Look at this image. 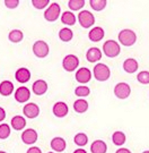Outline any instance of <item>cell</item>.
Returning <instances> with one entry per match:
<instances>
[{
	"label": "cell",
	"mask_w": 149,
	"mask_h": 153,
	"mask_svg": "<svg viewBox=\"0 0 149 153\" xmlns=\"http://www.w3.org/2000/svg\"><path fill=\"white\" fill-rule=\"evenodd\" d=\"M68 111H69V108H68V104L66 102L59 101V102L54 103V105H53V115L59 117V118H62V117L67 116Z\"/></svg>",
	"instance_id": "13"
},
{
	"label": "cell",
	"mask_w": 149,
	"mask_h": 153,
	"mask_svg": "<svg viewBox=\"0 0 149 153\" xmlns=\"http://www.w3.org/2000/svg\"><path fill=\"white\" fill-rule=\"evenodd\" d=\"M29 98H31V91L26 86H21L19 88H17L16 92H15V99L19 103L27 102Z\"/></svg>",
	"instance_id": "11"
},
{
	"label": "cell",
	"mask_w": 149,
	"mask_h": 153,
	"mask_svg": "<svg viewBox=\"0 0 149 153\" xmlns=\"http://www.w3.org/2000/svg\"><path fill=\"white\" fill-rule=\"evenodd\" d=\"M14 92V84L10 81H4L0 83V94L2 97H9Z\"/></svg>",
	"instance_id": "21"
},
{
	"label": "cell",
	"mask_w": 149,
	"mask_h": 153,
	"mask_svg": "<svg viewBox=\"0 0 149 153\" xmlns=\"http://www.w3.org/2000/svg\"><path fill=\"white\" fill-rule=\"evenodd\" d=\"M103 52L105 53V56H107L110 58H115L121 52L120 44L114 40H107L103 44Z\"/></svg>",
	"instance_id": "1"
},
{
	"label": "cell",
	"mask_w": 149,
	"mask_h": 153,
	"mask_svg": "<svg viewBox=\"0 0 149 153\" xmlns=\"http://www.w3.org/2000/svg\"><path fill=\"white\" fill-rule=\"evenodd\" d=\"M61 13V7L57 2H52L48 7V9L44 11V18L48 22H54L57 21Z\"/></svg>",
	"instance_id": "4"
},
{
	"label": "cell",
	"mask_w": 149,
	"mask_h": 153,
	"mask_svg": "<svg viewBox=\"0 0 149 153\" xmlns=\"http://www.w3.org/2000/svg\"><path fill=\"white\" fill-rule=\"evenodd\" d=\"M0 153H7V152H5V151H0Z\"/></svg>",
	"instance_id": "40"
},
{
	"label": "cell",
	"mask_w": 149,
	"mask_h": 153,
	"mask_svg": "<svg viewBox=\"0 0 149 153\" xmlns=\"http://www.w3.org/2000/svg\"><path fill=\"white\" fill-rule=\"evenodd\" d=\"M138 61L133 59V58H129L123 62V69L129 74H132L136 71H138Z\"/></svg>",
	"instance_id": "22"
},
{
	"label": "cell",
	"mask_w": 149,
	"mask_h": 153,
	"mask_svg": "<svg viewBox=\"0 0 149 153\" xmlns=\"http://www.w3.org/2000/svg\"><path fill=\"white\" fill-rule=\"evenodd\" d=\"M8 39L12 43H18L24 39V33L21 30H12L8 34Z\"/></svg>",
	"instance_id": "25"
},
{
	"label": "cell",
	"mask_w": 149,
	"mask_h": 153,
	"mask_svg": "<svg viewBox=\"0 0 149 153\" xmlns=\"http://www.w3.org/2000/svg\"><path fill=\"white\" fill-rule=\"evenodd\" d=\"M119 41H120V43H122L126 47H131V45L136 43L137 35L131 30L124 28V30H122L121 32L119 33Z\"/></svg>",
	"instance_id": "3"
},
{
	"label": "cell",
	"mask_w": 149,
	"mask_h": 153,
	"mask_svg": "<svg viewBox=\"0 0 149 153\" xmlns=\"http://www.w3.org/2000/svg\"><path fill=\"white\" fill-rule=\"evenodd\" d=\"M48 153H54V152H48Z\"/></svg>",
	"instance_id": "42"
},
{
	"label": "cell",
	"mask_w": 149,
	"mask_h": 153,
	"mask_svg": "<svg viewBox=\"0 0 149 153\" xmlns=\"http://www.w3.org/2000/svg\"><path fill=\"white\" fill-rule=\"evenodd\" d=\"M85 6V0H70L68 2V7L71 10H79Z\"/></svg>",
	"instance_id": "30"
},
{
	"label": "cell",
	"mask_w": 149,
	"mask_h": 153,
	"mask_svg": "<svg viewBox=\"0 0 149 153\" xmlns=\"http://www.w3.org/2000/svg\"><path fill=\"white\" fill-rule=\"evenodd\" d=\"M86 58L89 62H96V61H99L102 59V51L96 48V47H93V48H89L87 53H86Z\"/></svg>",
	"instance_id": "17"
},
{
	"label": "cell",
	"mask_w": 149,
	"mask_h": 153,
	"mask_svg": "<svg viewBox=\"0 0 149 153\" xmlns=\"http://www.w3.org/2000/svg\"><path fill=\"white\" fill-rule=\"evenodd\" d=\"M73 142L75 144H77L78 146H85L88 143V136L84 133H78L77 135H75L73 137Z\"/></svg>",
	"instance_id": "28"
},
{
	"label": "cell",
	"mask_w": 149,
	"mask_h": 153,
	"mask_svg": "<svg viewBox=\"0 0 149 153\" xmlns=\"http://www.w3.org/2000/svg\"><path fill=\"white\" fill-rule=\"evenodd\" d=\"M19 5V0H5V6L9 9H14L18 7Z\"/></svg>",
	"instance_id": "35"
},
{
	"label": "cell",
	"mask_w": 149,
	"mask_h": 153,
	"mask_svg": "<svg viewBox=\"0 0 149 153\" xmlns=\"http://www.w3.org/2000/svg\"><path fill=\"white\" fill-rule=\"evenodd\" d=\"M11 127L15 129V131H22L25 128L26 126V120L23 116H15L11 118Z\"/></svg>",
	"instance_id": "20"
},
{
	"label": "cell",
	"mask_w": 149,
	"mask_h": 153,
	"mask_svg": "<svg viewBox=\"0 0 149 153\" xmlns=\"http://www.w3.org/2000/svg\"><path fill=\"white\" fill-rule=\"evenodd\" d=\"M78 21L84 28H88L95 24V16L89 10H83L78 14Z\"/></svg>",
	"instance_id": "5"
},
{
	"label": "cell",
	"mask_w": 149,
	"mask_h": 153,
	"mask_svg": "<svg viewBox=\"0 0 149 153\" xmlns=\"http://www.w3.org/2000/svg\"><path fill=\"white\" fill-rule=\"evenodd\" d=\"M115 153H132L129 149H126V148H122V149H119Z\"/></svg>",
	"instance_id": "38"
},
{
	"label": "cell",
	"mask_w": 149,
	"mask_h": 153,
	"mask_svg": "<svg viewBox=\"0 0 149 153\" xmlns=\"http://www.w3.org/2000/svg\"><path fill=\"white\" fill-rule=\"evenodd\" d=\"M90 151L92 153H106L107 151V145L104 141L102 140H96L92 143L90 145Z\"/></svg>",
	"instance_id": "19"
},
{
	"label": "cell",
	"mask_w": 149,
	"mask_h": 153,
	"mask_svg": "<svg viewBox=\"0 0 149 153\" xmlns=\"http://www.w3.org/2000/svg\"><path fill=\"white\" fill-rule=\"evenodd\" d=\"M26 153H42V151H41V149L37 148V146H32V148L28 149Z\"/></svg>",
	"instance_id": "36"
},
{
	"label": "cell",
	"mask_w": 149,
	"mask_h": 153,
	"mask_svg": "<svg viewBox=\"0 0 149 153\" xmlns=\"http://www.w3.org/2000/svg\"><path fill=\"white\" fill-rule=\"evenodd\" d=\"M79 66V59L77 56L75 55H68L63 58L62 60V67L65 68V71H73L77 69V67Z\"/></svg>",
	"instance_id": "7"
},
{
	"label": "cell",
	"mask_w": 149,
	"mask_h": 153,
	"mask_svg": "<svg viewBox=\"0 0 149 153\" xmlns=\"http://www.w3.org/2000/svg\"><path fill=\"white\" fill-rule=\"evenodd\" d=\"M32 90L36 95H43L48 91V83L43 79H37L36 82L33 83Z\"/></svg>",
	"instance_id": "15"
},
{
	"label": "cell",
	"mask_w": 149,
	"mask_h": 153,
	"mask_svg": "<svg viewBox=\"0 0 149 153\" xmlns=\"http://www.w3.org/2000/svg\"><path fill=\"white\" fill-rule=\"evenodd\" d=\"M23 114L24 116H26L29 119H34L36 118L40 114V108L39 105L34 102H29V103L25 104L23 108Z\"/></svg>",
	"instance_id": "9"
},
{
	"label": "cell",
	"mask_w": 149,
	"mask_h": 153,
	"mask_svg": "<svg viewBox=\"0 0 149 153\" xmlns=\"http://www.w3.org/2000/svg\"><path fill=\"white\" fill-rule=\"evenodd\" d=\"M131 93V88L129 86V84L122 82V83H117L114 88V94H115L116 98L119 99H127L129 98Z\"/></svg>",
	"instance_id": "8"
},
{
	"label": "cell",
	"mask_w": 149,
	"mask_h": 153,
	"mask_svg": "<svg viewBox=\"0 0 149 153\" xmlns=\"http://www.w3.org/2000/svg\"><path fill=\"white\" fill-rule=\"evenodd\" d=\"M15 78H16L17 82L19 83H26L29 81L31 78V71H28L27 68L22 67V68H18L15 73Z\"/></svg>",
	"instance_id": "14"
},
{
	"label": "cell",
	"mask_w": 149,
	"mask_h": 153,
	"mask_svg": "<svg viewBox=\"0 0 149 153\" xmlns=\"http://www.w3.org/2000/svg\"><path fill=\"white\" fill-rule=\"evenodd\" d=\"M49 45L45 41L39 40L33 44V52L37 58H45L49 55Z\"/></svg>",
	"instance_id": "6"
},
{
	"label": "cell",
	"mask_w": 149,
	"mask_h": 153,
	"mask_svg": "<svg viewBox=\"0 0 149 153\" xmlns=\"http://www.w3.org/2000/svg\"><path fill=\"white\" fill-rule=\"evenodd\" d=\"M50 4V0H33L32 5L36 8V9H43L45 7H48Z\"/></svg>",
	"instance_id": "34"
},
{
	"label": "cell",
	"mask_w": 149,
	"mask_h": 153,
	"mask_svg": "<svg viewBox=\"0 0 149 153\" xmlns=\"http://www.w3.org/2000/svg\"><path fill=\"white\" fill-rule=\"evenodd\" d=\"M59 38H60L61 41L63 42H69L71 41L72 38H73V33L70 28L65 27V28H61L60 32H59Z\"/></svg>",
	"instance_id": "27"
},
{
	"label": "cell",
	"mask_w": 149,
	"mask_h": 153,
	"mask_svg": "<svg viewBox=\"0 0 149 153\" xmlns=\"http://www.w3.org/2000/svg\"><path fill=\"white\" fill-rule=\"evenodd\" d=\"M92 78V71L86 67H81L76 71V79L81 84L88 83Z\"/></svg>",
	"instance_id": "12"
},
{
	"label": "cell",
	"mask_w": 149,
	"mask_h": 153,
	"mask_svg": "<svg viewBox=\"0 0 149 153\" xmlns=\"http://www.w3.org/2000/svg\"><path fill=\"white\" fill-rule=\"evenodd\" d=\"M6 118V111L2 107H0V123Z\"/></svg>",
	"instance_id": "37"
},
{
	"label": "cell",
	"mask_w": 149,
	"mask_h": 153,
	"mask_svg": "<svg viewBox=\"0 0 149 153\" xmlns=\"http://www.w3.org/2000/svg\"><path fill=\"white\" fill-rule=\"evenodd\" d=\"M10 135V126L8 124L0 125V140H6Z\"/></svg>",
	"instance_id": "31"
},
{
	"label": "cell",
	"mask_w": 149,
	"mask_h": 153,
	"mask_svg": "<svg viewBox=\"0 0 149 153\" xmlns=\"http://www.w3.org/2000/svg\"><path fill=\"white\" fill-rule=\"evenodd\" d=\"M137 79L141 84H149V71H140L138 74V76H137Z\"/></svg>",
	"instance_id": "33"
},
{
	"label": "cell",
	"mask_w": 149,
	"mask_h": 153,
	"mask_svg": "<svg viewBox=\"0 0 149 153\" xmlns=\"http://www.w3.org/2000/svg\"><path fill=\"white\" fill-rule=\"evenodd\" d=\"M142 153H149V151H145V152H142Z\"/></svg>",
	"instance_id": "41"
},
{
	"label": "cell",
	"mask_w": 149,
	"mask_h": 153,
	"mask_svg": "<svg viewBox=\"0 0 149 153\" xmlns=\"http://www.w3.org/2000/svg\"><path fill=\"white\" fill-rule=\"evenodd\" d=\"M73 153H87V151H85L84 149H77L73 151Z\"/></svg>",
	"instance_id": "39"
},
{
	"label": "cell",
	"mask_w": 149,
	"mask_h": 153,
	"mask_svg": "<svg viewBox=\"0 0 149 153\" xmlns=\"http://www.w3.org/2000/svg\"><path fill=\"white\" fill-rule=\"evenodd\" d=\"M88 109V102L84 99H78L73 102V110L78 114H84Z\"/></svg>",
	"instance_id": "23"
},
{
	"label": "cell",
	"mask_w": 149,
	"mask_h": 153,
	"mask_svg": "<svg viewBox=\"0 0 149 153\" xmlns=\"http://www.w3.org/2000/svg\"><path fill=\"white\" fill-rule=\"evenodd\" d=\"M93 74L94 77L99 81V82H105L107 81L111 76V71L109 68V66H106L105 64H96L93 69Z\"/></svg>",
	"instance_id": "2"
},
{
	"label": "cell",
	"mask_w": 149,
	"mask_h": 153,
	"mask_svg": "<svg viewBox=\"0 0 149 153\" xmlns=\"http://www.w3.org/2000/svg\"><path fill=\"white\" fill-rule=\"evenodd\" d=\"M89 93H90L89 88L84 86V85H80V86H78V88H75V94H76L77 97H80V98L87 97V95H89Z\"/></svg>",
	"instance_id": "32"
},
{
	"label": "cell",
	"mask_w": 149,
	"mask_h": 153,
	"mask_svg": "<svg viewBox=\"0 0 149 153\" xmlns=\"http://www.w3.org/2000/svg\"><path fill=\"white\" fill-rule=\"evenodd\" d=\"M51 148L55 152H63L67 148V143L62 137H54L51 141Z\"/></svg>",
	"instance_id": "18"
},
{
	"label": "cell",
	"mask_w": 149,
	"mask_h": 153,
	"mask_svg": "<svg viewBox=\"0 0 149 153\" xmlns=\"http://www.w3.org/2000/svg\"><path fill=\"white\" fill-rule=\"evenodd\" d=\"M106 4H107L106 0H90V1H89L90 7L96 11L103 10L105 7H106Z\"/></svg>",
	"instance_id": "29"
},
{
	"label": "cell",
	"mask_w": 149,
	"mask_h": 153,
	"mask_svg": "<svg viewBox=\"0 0 149 153\" xmlns=\"http://www.w3.org/2000/svg\"><path fill=\"white\" fill-rule=\"evenodd\" d=\"M104 30L99 26H96V27H93L88 33V38L90 41L93 42H99L102 41V39L104 38Z\"/></svg>",
	"instance_id": "16"
},
{
	"label": "cell",
	"mask_w": 149,
	"mask_h": 153,
	"mask_svg": "<svg viewBox=\"0 0 149 153\" xmlns=\"http://www.w3.org/2000/svg\"><path fill=\"white\" fill-rule=\"evenodd\" d=\"M61 22L65 25L72 26V25L76 24V16H75V14H72L71 11H65L61 16Z\"/></svg>",
	"instance_id": "24"
},
{
	"label": "cell",
	"mask_w": 149,
	"mask_h": 153,
	"mask_svg": "<svg viewBox=\"0 0 149 153\" xmlns=\"http://www.w3.org/2000/svg\"><path fill=\"white\" fill-rule=\"evenodd\" d=\"M126 140H127V137H126V134L123 133V131H117L115 133H113V135H112V141L113 143L117 145V146H120V145H123L124 143H126Z\"/></svg>",
	"instance_id": "26"
},
{
	"label": "cell",
	"mask_w": 149,
	"mask_h": 153,
	"mask_svg": "<svg viewBox=\"0 0 149 153\" xmlns=\"http://www.w3.org/2000/svg\"><path fill=\"white\" fill-rule=\"evenodd\" d=\"M21 137H22L23 143H25V144H28V145H29V144L36 143L39 135H37V133H36L35 129H33V128H28V129L23 131V134Z\"/></svg>",
	"instance_id": "10"
}]
</instances>
